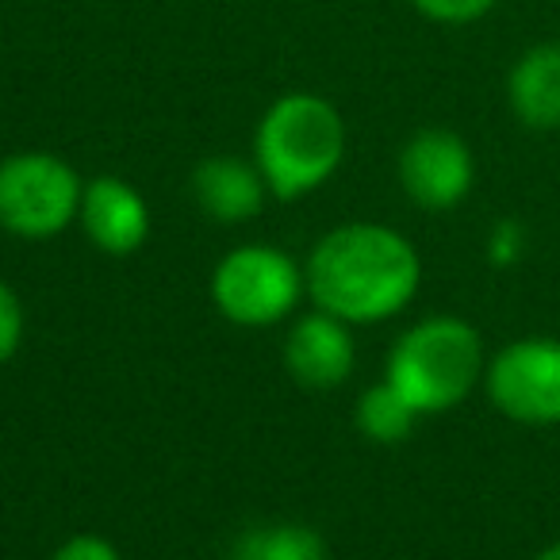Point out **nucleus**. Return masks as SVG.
<instances>
[{"label":"nucleus","instance_id":"1","mask_svg":"<svg viewBox=\"0 0 560 560\" xmlns=\"http://www.w3.org/2000/svg\"><path fill=\"white\" fill-rule=\"evenodd\" d=\"M307 292L342 323H381L419 292V249L381 223H346L307 257Z\"/></svg>","mask_w":560,"mask_h":560},{"label":"nucleus","instance_id":"2","mask_svg":"<svg viewBox=\"0 0 560 560\" xmlns=\"http://www.w3.org/2000/svg\"><path fill=\"white\" fill-rule=\"evenodd\" d=\"M257 170L277 200H296L335 177L346 154V124L315 93L280 96L257 124Z\"/></svg>","mask_w":560,"mask_h":560},{"label":"nucleus","instance_id":"3","mask_svg":"<svg viewBox=\"0 0 560 560\" xmlns=\"http://www.w3.org/2000/svg\"><path fill=\"white\" fill-rule=\"evenodd\" d=\"M483 376V342L457 315L422 319L392 346L388 376L419 415L457 407Z\"/></svg>","mask_w":560,"mask_h":560},{"label":"nucleus","instance_id":"4","mask_svg":"<svg viewBox=\"0 0 560 560\" xmlns=\"http://www.w3.org/2000/svg\"><path fill=\"white\" fill-rule=\"evenodd\" d=\"M81 177L55 154L27 150L0 162V226L16 238H55L81 211Z\"/></svg>","mask_w":560,"mask_h":560},{"label":"nucleus","instance_id":"5","mask_svg":"<svg viewBox=\"0 0 560 560\" xmlns=\"http://www.w3.org/2000/svg\"><path fill=\"white\" fill-rule=\"evenodd\" d=\"M307 277L284 249L238 246L215 265L211 296L238 327H272L296 312Z\"/></svg>","mask_w":560,"mask_h":560},{"label":"nucleus","instance_id":"6","mask_svg":"<svg viewBox=\"0 0 560 560\" xmlns=\"http://www.w3.org/2000/svg\"><path fill=\"white\" fill-rule=\"evenodd\" d=\"M483 384L499 415L522 427L560 422V342L518 338L503 346L483 369Z\"/></svg>","mask_w":560,"mask_h":560},{"label":"nucleus","instance_id":"7","mask_svg":"<svg viewBox=\"0 0 560 560\" xmlns=\"http://www.w3.org/2000/svg\"><path fill=\"white\" fill-rule=\"evenodd\" d=\"M476 162L472 150L460 135L445 127H427L411 135V142L399 154V185L411 196V203L427 211H450L472 192Z\"/></svg>","mask_w":560,"mask_h":560},{"label":"nucleus","instance_id":"8","mask_svg":"<svg viewBox=\"0 0 560 560\" xmlns=\"http://www.w3.org/2000/svg\"><path fill=\"white\" fill-rule=\"evenodd\" d=\"M353 361H358L353 338L338 315L312 312L292 323L289 342H284V365H289L296 384L315 392L338 388V384L350 381Z\"/></svg>","mask_w":560,"mask_h":560},{"label":"nucleus","instance_id":"9","mask_svg":"<svg viewBox=\"0 0 560 560\" xmlns=\"http://www.w3.org/2000/svg\"><path fill=\"white\" fill-rule=\"evenodd\" d=\"M85 234L104 254H135L150 234V208L135 185L119 177H96L81 192L78 211Z\"/></svg>","mask_w":560,"mask_h":560},{"label":"nucleus","instance_id":"10","mask_svg":"<svg viewBox=\"0 0 560 560\" xmlns=\"http://www.w3.org/2000/svg\"><path fill=\"white\" fill-rule=\"evenodd\" d=\"M192 192L196 203L203 208V215L219 219V223H242V219H254L265 208L269 185H265L257 162L249 165L242 158L219 154L196 165Z\"/></svg>","mask_w":560,"mask_h":560},{"label":"nucleus","instance_id":"11","mask_svg":"<svg viewBox=\"0 0 560 560\" xmlns=\"http://www.w3.org/2000/svg\"><path fill=\"white\" fill-rule=\"evenodd\" d=\"M506 101L529 131H557L560 127V43H537L522 50L506 78Z\"/></svg>","mask_w":560,"mask_h":560},{"label":"nucleus","instance_id":"12","mask_svg":"<svg viewBox=\"0 0 560 560\" xmlns=\"http://www.w3.org/2000/svg\"><path fill=\"white\" fill-rule=\"evenodd\" d=\"M415 422H419V411H415V404L392 381L373 384V388L358 399V430L376 445L407 442Z\"/></svg>","mask_w":560,"mask_h":560},{"label":"nucleus","instance_id":"13","mask_svg":"<svg viewBox=\"0 0 560 560\" xmlns=\"http://www.w3.org/2000/svg\"><path fill=\"white\" fill-rule=\"evenodd\" d=\"M234 560H327V545L312 526H265L249 529L234 549Z\"/></svg>","mask_w":560,"mask_h":560},{"label":"nucleus","instance_id":"14","mask_svg":"<svg viewBox=\"0 0 560 560\" xmlns=\"http://www.w3.org/2000/svg\"><path fill=\"white\" fill-rule=\"evenodd\" d=\"M495 4L499 0H415V9H419L422 16L434 20V24H450V27L476 24V20L488 16Z\"/></svg>","mask_w":560,"mask_h":560},{"label":"nucleus","instance_id":"15","mask_svg":"<svg viewBox=\"0 0 560 560\" xmlns=\"http://www.w3.org/2000/svg\"><path fill=\"white\" fill-rule=\"evenodd\" d=\"M20 342H24V304L16 292L0 280V365L16 358Z\"/></svg>","mask_w":560,"mask_h":560},{"label":"nucleus","instance_id":"16","mask_svg":"<svg viewBox=\"0 0 560 560\" xmlns=\"http://www.w3.org/2000/svg\"><path fill=\"white\" fill-rule=\"evenodd\" d=\"M522 254H526V231H522V223H518V219H499V223L491 226V234H488L491 265L506 269V265H514Z\"/></svg>","mask_w":560,"mask_h":560},{"label":"nucleus","instance_id":"17","mask_svg":"<svg viewBox=\"0 0 560 560\" xmlns=\"http://www.w3.org/2000/svg\"><path fill=\"white\" fill-rule=\"evenodd\" d=\"M50 560H119V552H116V545L104 541V537L78 534V537H70Z\"/></svg>","mask_w":560,"mask_h":560},{"label":"nucleus","instance_id":"18","mask_svg":"<svg viewBox=\"0 0 560 560\" xmlns=\"http://www.w3.org/2000/svg\"><path fill=\"white\" fill-rule=\"evenodd\" d=\"M534 560H560V541H552V545H545L541 552H537Z\"/></svg>","mask_w":560,"mask_h":560}]
</instances>
